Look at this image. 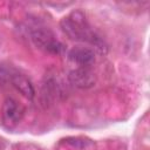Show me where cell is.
<instances>
[{
  "instance_id": "6da1fadb",
  "label": "cell",
  "mask_w": 150,
  "mask_h": 150,
  "mask_svg": "<svg viewBox=\"0 0 150 150\" xmlns=\"http://www.w3.org/2000/svg\"><path fill=\"white\" fill-rule=\"evenodd\" d=\"M60 26L69 39L80 42H87L95 47L100 54H105L108 52L107 43L95 30L91 29L81 11H74L69 15L64 16L61 20Z\"/></svg>"
},
{
  "instance_id": "7a4b0ae2",
  "label": "cell",
  "mask_w": 150,
  "mask_h": 150,
  "mask_svg": "<svg viewBox=\"0 0 150 150\" xmlns=\"http://www.w3.org/2000/svg\"><path fill=\"white\" fill-rule=\"evenodd\" d=\"M30 39L39 49L50 54H60L64 48V46L56 40L55 35L46 27L38 26L30 29Z\"/></svg>"
},
{
  "instance_id": "3957f363",
  "label": "cell",
  "mask_w": 150,
  "mask_h": 150,
  "mask_svg": "<svg viewBox=\"0 0 150 150\" xmlns=\"http://www.w3.org/2000/svg\"><path fill=\"white\" fill-rule=\"evenodd\" d=\"M22 115H23V109L14 98L8 97L5 100L1 110V117H2V123L7 128H13L14 125H16L22 118Z\"/></svg>"
},
{
  "instance_id": "277c9868",
  "label": "cell",
  "mask_w": 150,
  "mask_h": 150,
  "mask_svg": "<svg viewBox=\"0 0 150 150\" xmlns=\"http://www.w3.org/2000/svg\"><path fill=\"white\" fill-rule=\"evenodd\" d=\"M68 80L76 88L88 89L95 84L96 76L88 67H79V68L69 71Z\"/></svg>"
},
{
  "instance_id": "5b68a950",
  "label": "cell",
  "mask_w": 150,
  "mask_h": 150,
  "mask_svg": "<svg viewBox=\"0 0 150 150\" xmlns=\"http://www.w3.org/2000/svg\"><path fill=\"white\" fill-rule=\"evenodd\" d=\"M68 59L80 67H89L95 61V53L88 47L77 46L69 50Z\"/></svg>"
},
{
  "instance_id": "8992f818",
  "label": "cell",
  "mask_w": 150,
  "mask_h": 150,
  "mask_svg": "<svg viewBox=\"0 0 150 150\" xmlns=\"http://www.w3.org/2000/svg\"><path fill=\"white\" fill-rule=\"evenodd\" d=\"M11 82L13 84V87L20 91L21 95H23L25 97L32 100L35 95V90H34V87L32 84V82L23 75L21 74H14L12 75L11 77Z\"/></svg>"
},
{
  "instance_id": "52a82bcc",
  "label": "cell",
  "mask_w": 150,
  "mask_h": 150,
  "mask_svg": "<svg viewBox=\"0 0 150 150\" xmlns=\"http://www.w3.org/2000/svg\"><path fill=\"white\" fill-rule=\"evenodd\" d=\"M1 82H2V80H1V77H0V83H1Z\"/></svg>"
}]
</instances>
